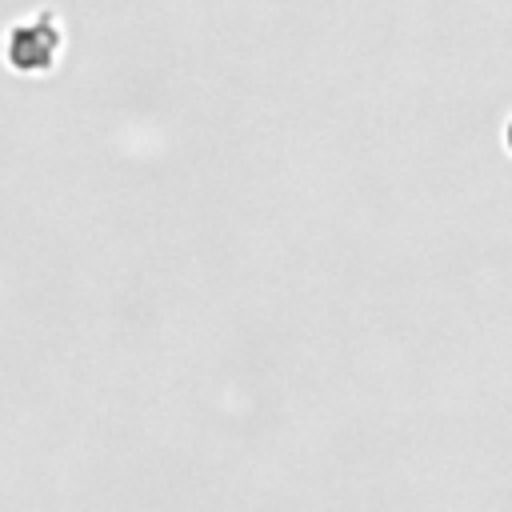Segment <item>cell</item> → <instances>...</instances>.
<instances>
[{
    "label": "cell",
    "instance_id": "obj_1",
    "mask_svg": "<svg viewBox=\"0 0 512 512\" xmlns=\"http://www.w3.org/2000/svg\"><path fill=\"white\" fill-rule=\"evenodd\" d=\"M508 148H512V124H508Z\"/></svg>",
    "mask_w": 512,
    "mask_h": 512
}]
</instances>
